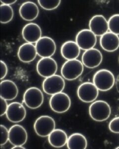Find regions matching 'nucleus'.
Segmentation results:
<instances>
[{"instance_id": "11", "label": "nucleus", "mask_w": 119, "mask_h": 149, "mask_svg": "<svg viewBox=\"0 0 119 149\" xmlns=\"http://www.w3.org/2000/svg\"><path fill=\"white\" fill-rule=\"evenodd\" d=\"M57 69L56 62L52 57L42 58L38 62L36 66L37 73L45 78L56 74Z\"/></svg>"}, {"instance_id": "25", "label": "nucleus", "mask_w": 119, "mask_h": 149, "mask_svg": "<svg viewBox=\"0 0 119 149\" xmlns=\"http://www.w3.org/2000/svg\"><path fill=\"white\" fill-rule=\"evenodd\" d=\"M108 22L109 30L117 36L119 35V14H116L110 17Z\"/></svg>"}, {"instance_id": "1", "label": "nucleus", "mask_w": 119, "mask_h": 149, "mask_svg": "<svg viewBox=\"0 0 119 149\" xmlns=\"http://www.w3.org/2000/svg\"><path fill=\"white\" fill-rule=\"evenodd\" d=\"M89 114L94 121L103 122L107 120L111 115V107L105 101L96 100L89 106Z\"/></svg>"}, {"instance_id": "15", "label": "nucleus", "mask_w": 119, "mask_h": 149, "mask_svg": "<svg viewBox=\"0 0 119 149\" xmlns=\"http://www.w3.org/2000/svg\"><path fill=\"white\" fill-rule=\"evenodd\" d=\"M89 30L96 36H102L109 31L108 22L104 16L98 15L94 16L89 22Z\"/></svg>"}, {"instance_id": "2", "label": "nucleus", "mask_w": 119, "mask_h": 149, "mask_svg": "<svg viewBox=\"0 0 119 149\" xmlns=\"http://www.w3.org/2000/svg\"><path fill=\"white\" fill-rule=\"evenodd\" d=\"M93 83L99 91L106 92L114 86L115 78L113 74L108 70H99L94 74Z\"/></svg>"}, {"instance_id": "24", "label": "nucleus", "mask_w": 119, "mask_h": 149, "mask_svg": "<svg viewBox=\"0 0 119 149\" xmlns=\"http://www.w3.org/2000/svg\"><path fill=\"white\" fill-rule=\"evenodd\" d=\"M1 10V23L8 24L10 22L14 17V12L12 7L10 6L2 4L0 6Z\"/></svg>"}, {"instance_id": "32", "label": "nucleus", "mask_w": 119, "mask_h": 149, "mask_svg": "<svg viewBox=\"0 0 119 149\" xmlns=\"http://www.w3.org/2000/svg\"><path fill=\"white\" fill-rule=\"evenodd\" d=\"M115 83H116V87H117V88L118 91L119 92V74L118 75L117 78V80H116Z\"/></svg>"}, {"instance_id": "29", "label": "nucleus", "mask_w": 119, "mask_h": 149, "mask_svg": "<svg viewBox=\"0 0 119 149\" xmlns=\"http://www.w3.org/2000/svg\"><path fill=\"white\" fill-rule=\"evenodd\" d=\"M0 65H1V80H3L7 76L8 72V68L7 64L5 62L3 61H0Z\"/></svg>"}, {"instance_id": "19", "label": "nucleus", "mask_w": 119, "mask_h": 149, "mask_svg": "<svg viewBox=\"0 0 119 149\" xmlns=\"http://www.w3.org/2000/svg\"><path fill=\"white\" fill-rule=\"evenodd\" d=\"M100 45L104 50L109 52L116 51L119 48V36L111 32L101 36Z\"/></svg>"}, {"instance_id": "7", "label": "nucleus", "mask_w": 119, "mask_h": 149, "mask_svg": "<svg viewBox=\"0 0 119 149\" xmlns=\"http://www.w3.org/2000/svg\"><path fill=\"white\" fill-rule=\"evenodd\" d=\"M44 96L41 90L36 87L28 88L23 95V102L29 109H38L44 102Z\"/></svg>"}, {"instance_id": "4", "label": "nucleus", "mask_w": 119, "mask_h": 149, "mask_svg": "<svg viewBox=\"0 0 119 149\" xmlns=\"http://www.w3.org/2000/svg\"><path fill=\"white\" fill-rule=\"evenodd\" d=\"M56 121L48 115H43L36 119L34 124V129L37 135L47 137L56 129Z\"/></svg>"}, {"instance_id": "16", "label": "nucleus", "mask_w": 119, "mask_h": 149, "mask_svg": "<svg viewBox=\"0 0 119 149\" xmlns=\"http://www.w3.org/2000/svg\"><path fill=\"white\" fill-rule=\"evenodd\" d=\"M42 34L41 28L35 23H29L22 29V37L27 43L37 42L42 37Z\"/></svg>"}, {"instance_id": "13", "label": "nucleus", "mask_w": 119, "mask_h": 149, "mask_svg": "<svg viewBox=\"0 0 119 149\" xmlns=\"http://www.w3.org/2000/svg\"><path fill=\"white\" fill-rule=\"evenodd\" d=\"M28 134L22 126L15 124L9 129V142L14 146H23L27 142Z\"/></svg>"}, {"instance_id": "17", "label": "nucleus", "mask_w": 119, "mask_h": 149, "mask_svg": "<svg viewBox=\"0 0 119 149\" xmlns=\"http://www.w3.org/2000/svg\"><path fill=\"white\" fill-rule=\"evenodd\" d=\"M19 13L24 20L32 21L37 19L39 14V10L37 5L33 2H25L21 5Z\"/></svg>"}, {"instance_id": "34", "label": "nucleus", "mask_w": 119, "mask_h": 149, "mask_svg": "<svg viewBox=\"0 0 119 149\" xmlns=\"http://www.w3.org/2000/svg\"><path fill=\"white\" fill-rule=\"evenodd\" d=\"M116 149H119V147H118L116 148Z\"/></svg>"}, {"instance_id": "26", "label": "nucleus", "mask_w": 119, "mask_h": 149, "mask_svg": "<svg viewBox=\"0 0 119 149\" xmlns=\"http://www.w3.org/2000/svg\"><path fill=\"white\" fill-rule=\"evenodd\" d=\"M39 5L44 10H54L56 9L61 3L60 0L54 1H45V0H39Z\"/></svg>"}, {"instance_id": "6", "label": "nucleus", "mask_w": 119, "mask_h": 149, "mask_svg": "<svg viewBox=\"0 0 119 149\" xmlns=\"http://www.w3.org/2000/svg\"><path fill=\"white\" fill-rule=\"evenodd\" d=\"M65 86L63 78L58 74L45 78L43 83V90L47 95H55L62 92Z\"/></svg>"}, {"instance_id": "23", "label": "nucleus", "mask_w": 119, "mask_h": 149, "mask_svg": "<svg viewBox=\"0 0 119 149\" xmlns=\"http://www.w3.org/2000/svg\"><path fill=\"white\" fill-rule=\"evenodd\" d=\"M67 146L69 149H86L87 146V140L83 134L73 133L68 137Z\"/></svg>"}, {"instance_id": "18", "label": "nucleus", "mask_w": 119, "mask_h": 149, "mask_svg": "<svg viewBox=\"0 0 119 149\" xmlns=\"http://www.w3.org/2000/svg\"><path fill=\"white\" fill-rule=\"evenodd\" d=\"M0 97L6 100H14L19 93V88L14 81L10 80H3L0 84Z\"/></svg>"}, {"instance_id": "20", "label": "nucleus", "mask_w": 119, "mask_h": 149, "mask_svg": "<svg viewBox=\"0 0 119 149\" xmlns=\"http://www.w3.org/2000/svg\"><path fill=\"white\" fill-rule=\"evenodd\" d=\"M35 46L30 43H25L19 48L17 55L19 59L23 63H30L34 61L37 55Z\"/></svg>"}, {"instance_id": "33", "label": "nucleus", "mask_w": 119, "mask_h": 149, "mask_svg": "<svg viewBox=\"0 0 119 149\" xmlns=\"http://www.w3.org/2000/svg\"><path fill=\"white\" fill-rule=\"evenodd\" d=\"M12 149H25V148L23 147V146H14L12 148Z\"/></svg>"}, {"instance_id": "8", "label": "nucleus", "mask_w": 119, "mask_h": 149, "mask_svg": "<svg viewBox=\"0 0 119 149\" xmlns=\"http://www.w3.org/2000/svg\"><path fill=\"white\" fill-rule=\"evenodd\" d=\"M99 95V90L93 83L85 82L79 86L77 90L78 97L86 103L94 102Z\"/></svg>"}, {"instance_id": "30", "label": "nucleus", "mask_w": 119, "mask_h": 149, "mask_svg": "<svg viewBox=\"0 0 119 149\" xmlns=\"http://www.w3.org/2000/svg\"><path fill=\"white\" fill-rule=\"evenodd\" d=\"M8 105L7 100L2 97H1V116H2L6 114Z\"/></svg>"}, {"instance_id": "3", "label": "nucleus", "mask_w": 119, "mask_h": 149, "mask_svg": "<svg viewBox=\"0 0 119 149\" xmlns=\"http://www.w3.org/2000/svg\"><path fill=\"white\" fill-rule=\"evenodd\" d=\"M84 65L79 60H67L61 69L62 77L68 81L76 80L84 72Z\"/></svg>"}, {"instance_id": "14", "label": "nucleus", "mask_w": 119, "mask_h": 149, "mask_svg": "<svg viewBox=\"0 0 119 149\" xmlns=\"http://www.w3.org/2000/svg\"><path fill=\"white\" fill-rule=\"evenodd\" d=\"M102 60L101 52L99 50L94 48L85 51L82 57L83 64L90 69L98 67L102 63Z\"/></svg>"}, {"instance_id": "27", "label": "nucleus", "mask_w": 119, "mask_h": 149, "mask_svg": "<svg viewBox=\"0 0 119 149\" xmlns=\"http://www.w3.org/2000/svg\"><path fill=\"white\" fill-rule=\"evenodd\" d=\"M1 128V146L5 145L9 141V130L3 125H0Z\"/></svg>"}, {"instance_id": "10", "label": "nucleus", "mask_w": 119, "mask_h": 149, "mask_svg": "<svg viewBox=\"0 0 119 149\" xmlns=\"http://www.w3.org/2000/svg\"><path fill=\"white\" fill-rule=\"evenodd\" d=\"M97 42L96 36L87 29L80 31L76 36V42L80 49L86 51L94 48Z\"/></svg>"}, {"instance_id": "22", "label": "nucleus", "mask_w": 119, "mask_h": 149, "mask_svg": "<svg viewBox=\"0 0 119 149\" xmlns=\"http://www.w3.org/2000/svg\"><path fill=\"white\" fill-rule=\"evenodd\" d=\"M68 136L62 129H55L48 136V141L53 147L59 148L67 144Z\"/></svg>"}, {"instance_id": "12", "label": "nucleus", "mask_w": 119, "mask_h": 149, "mask_svg": "<svg viewBox=\"0 0 119 149\" xmlns=\"http://www.w3.org/2000/svg\"><path fill=\"white\" fill-rule=\"evenodd\" d=\"M6 116L12 123H19L25 118L26 110L25 107L19 102H14L8 105Z\"/></svg>"}, {"instance_id": "5", "label": "nucleus", "mask_w": 119, "mask_h": 149, "mask_svg": "<svg viewBox=\"0 0 119 149\" xmlns=\"http://www.w3.org/2000/svg\"><path fill=\"white\" fill-rule=\"evenodd\" d=\"M71 105L70 97L63 92L52 95L50 100V106L52 111L57 113H63L69 110Z\"/></svg>"}, {"instance_id": "28", "label": "nucleus", "mask_w": 119, "mask_h": 149, "mask_svg": "<svg viewBox=\"0 0 119 149\" xmlns=\"http://www.w3.org/2000/svg\"><path fill=\"white\" fill-rule=\"evenodd\" d=\"M109 129L111 132L119 134V117L113 119L109 124Z\"/></svg>"}, {"instance_id": "31", "label": "nucleus", "mask_w": 119, "mask_h": 149, "mask_svg": "<svg viewBox=\"0 0 119 149\" xmlns=\"http://www.w3.org/2000/svg\"><path fill=\"white\" fill-rule=\"evenodd\" d=\"M1 2L3 5L10 6L17 2L16 0H1Z\"/></svg>"}, {"instance_id": "21", "label": "nucleus", "mask_w": 119, "mask_h": 149, "mask_svg": "<svg viewBox=\"0 0 119 149\" xmlns=\"http://www.w3.org/2000/svg\"><path fill=\"white\" fill-rule=\"evenodd\" d=\"M80 48L77 43L73 41H68L62 44L61 54L67 60L77 59L80 54Z\"/></svg>"}, {"instance_id": "9", "label": "nucleus", "mask_w": 119, "mask_h": 149, "mask_svg": "<svg viewBox=\"0 0 119 149\" xmlns=\"http://www.w3.org/2000/svg\"><path fill=\"white\" fill-rule=\"evenodd\" d=\"M37 54L42 58L51 57L56 50V45L54 39L48 37H42L36 43Z\"/></svg>"}]
</instances>
